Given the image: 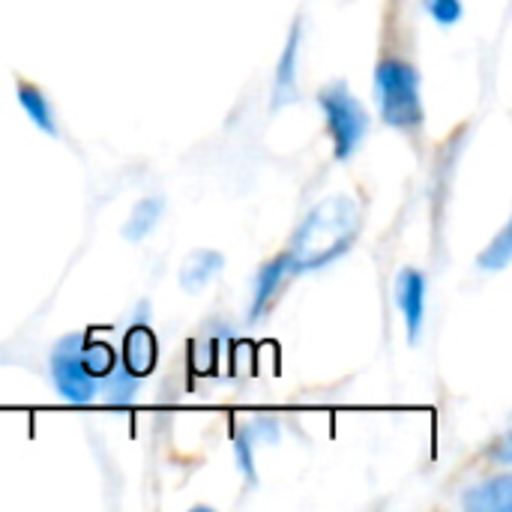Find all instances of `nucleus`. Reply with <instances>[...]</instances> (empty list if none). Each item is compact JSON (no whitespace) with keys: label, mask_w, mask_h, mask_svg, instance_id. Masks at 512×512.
<instances>
[{"label":"nucleus","mask_w":512,"mask_h":512,"mask_svg":"<svg viewBox=\"0 0 512 512\" xmlns=\"http://www.w3.org/2000/svg\"><path fill=\"white\" fill-rule=\"evenodd\" d=\"M363 222H366V207L351 192H339L318 201L303 216V222L291 237V246L285 249L297 276L321 270L339 261L342 255H348L357 237L363 234Z\"/></svg>","instance_id":"f257e3e1"},{"label":"nucleus","mask_w":512,"mask_h":512,"mask_svg":"<svg viewBox=\"0 0 512 512\" xmlns=\"http://www.w3.org/2000/svg\"><path fill=\"white\" fill-rule=\"evenodd\" d=\"M375 105L387 126L408 135L423 129L426 123L423 78L414 60L399 54H384L375 63Z\"/></svg>","instance_id":"f03ea898"},{"label":"nucleus","mask_w":512,"mask_h":512,"mask_svg":"<svg viewBox=\"0 0 512 512\" xmlns=\"http://www.w3.org/2000/svg\"><path fill=\"white\" fill-rule=\"evenodd\" d=\"M318 108L324 111V123H327V135L333 141L336 162H348L372 129V117H369L366 105L354 96L348 81L336 78L318 90Z\"/></svg>","instance_id":"7ed1b4c3"},{"label":"nucleus","mask_w":512,"mask_h":512,"mask_svg":"<svg viewBox=\"0 0 512 512\" xmlns=\"http://www.w3.org/2000/svg\"><path fill=\"white\" fill-rule=\"evenodd\" d=\"M81 345L84 336L81 333H69L63 336L48 360L51 369V384L57 387V393L72 402V405H93L99 396V381L87 375L84 363H81Z\"/></svg>","instance_id":"20e7f679"},{"label":"nucleus","mask_w":512,"mask_h":512,"mask_svg":"<svg viewBox=\"0 0 512 512\" xmlns=\"http://www.w3.org/2000/svg\"><path fill=\"white\" fill-rule=\"evenodd\" d=\"M393 297L396 306L405 318V333H408V345H420V333H423V318H426V273L417 267H402L393 285Z\"/></svg>","instance_id":"39448f33"},{"label":"nucleus","mask_w":512,"mask_h":512,"mask_svg":"<svg viewBox=\"0 0 512 512\" xmlns=\"http://www.w3.org/2000/svg\"><path fill=\"white\" fill-rule=\"evenodd\" d=\"M297 276L288 252L270 258L267 264H261L258 276H255V291H252V306H249V321H261L279 300V294L288 288V282Z\"/></svg>","instance_id":"423d86ee"},{"label":"nucleus","mask_w":512,"mask_h":512,"mask_svg":"<svg viewBox=\"0 0 512 512\" xmlns=\"http://www.w3.org/2000/svg\"><path fill=\"white\" fill-rule=\"evenodd\" d=\"M300 45H303V18H294L288 42L282 48V57L276 63L273 72V111L291 105L294 99H300V87H297V66H300Z\"/></svg>","instance_id":"0eeeda50"},{"label":"nucleus","mask_w":512,"mask_h":512,"mask_svg":"<svg viewBox=\"0 0 512 512\" xmlns=\"http://www.w3.org/2000/svg\"><path fill=\"white\" fill-rule=\"evenodd\" d=\"M462 507L471 512H512V477H489L462 492Z\"/></svg>","instance_id":"6e6552de"},{"label":"nucleus","mask_w":512,"mask_h":512,"mask_svg":"<svg viewBox=\"0 0 512 512\" xmlns=\"http://www.w3.org/2000/svg\"><path fill=\"white\" fill-rule=\"evenodd\" d=\"M123 369L129 375H135L138 381L147 378L156 369V336L150 333V327L135 324L126 339H123Z\"/></svg>","instance_id":"1a4fd4ad"},{"label":"nucleus","mask_w":512,"mask_h":512,"mask_svg":"<svg viewBox=\"0 0 512 512\" xmlns=\"http://www.w3.org/2000/svg\"><path fill=\"white\" fill-rule=\"evenodd\" d=\"M225 267V255L216 252V249H195L186 255L183 267H180V288L189 291V294H198L204 291L216 276L219 270Z\"/></svg>","instance_id":"9d476101"},{"label":"nucleus","mask_w":512,"mask_h":512,"mask_svg":"<svg viewBox=\"0 0 512 512\" xmlns=\"http://www.w3.org/2000/svg\"><path fill=\"white\" fill-rule=\"evenodd\" d=\"M15 96H18V105H21V111L33 120V126L36 129H42L48 138H57V120H54V108H51V102H48V96L42 93V87L39 84H33V81H27V78H18V84H15Z\"/></svg>","instance_id":"9b49d317"},{"label":"nucleus","mask_w":512,"mask_h":512,"mask_svg":"<svg viewBox=\"0 0 512 512\" xmlns=\"http://www.w3.org/2000/svg\"><path fill=\"white\" fill-rule=\"evenodd\" d=\"M162 213H165V201H162L159 195L141 198V201L129 210V219H126V225H123V237L132 240V243L144 240V237L159 225Z\"/></svg>","instance_id":"f8f14e48"},{"label":"nucleus","mask_w":512,"mask_h":512,"mask_svg":"<svg viewBox=\"0 0 512 512\" xmlns=\"http://www.w3.org/2000/svg\"><path fill=\"white\" fill-rule=\"evenodd\" d=\"M510 258H512V228L510 225H504L501 231H498V237L477 255V270L480 273H501V270H507L510 267Z\"/></svg>","instance_id":"ddd939ff"},{"label":"nucleus","mask_w":512,"mask_h":512,"mask_svg":"<svg viewBox=\"0 0 512 512\" xmlns=\"http://www.w3.org/2000/svg\"><path fill=\"white\" fill-rule=\"evenodd\" d=\"M102 384H105V399L111 402V405H117V408H126V405H132L135 402V396H138V378L135 375H129L123 366H114L111 369V375L108 378H102Z\"/></svg>","instance_id":"4468645a"},{"label":"nucleus","mask_w":512,"mask_h":512,"mask_svg":"<svg viewBox=\"0 0 512 512\" xmlns=\"http://www.w3.org/2000/svg\"><path fill=\"white\" fill-rule=\"evenodd\" d=\"M81 363H84V369H87L90 378L102 381L117 366V357H114L111 345H105V342H84L81 345Z\"/></svg>","instance_id":"2eb2a0df"},{"label":"nucleus","mask_w":512,"mask_h":512,"mask_svg":"<svg viewBox=\"0 0 512 512\" xmlns=\"http://www.w3.org/2000/svg\"><path fill=\"white\" fill-rule=\"evenodd\" d=\"M234 456H237V465H240L243 477L249 480V486H255L258 483V477H255V438L249 435V429L234 432Z\"/></svg>","instance_id":"dca6fc26"},{"label":"nucleus","mask_w":512,"mask_h":512,"mask_svg":"<svg viewBox=\"0 0 512 512\" xmlns=\"http://www.w3.org/2000/svg\"><path fill=\"white\" fill-rule=\"evenodd\" d=\"M423 9L441 24V27H453L462 21L465 15V3L462 0H423Z\"/></svg>","instance_id":"f3484780"},{"label":"nucleus","mask_w":512,"mask_h":512,"mask_svg":"<svg viewBox=\"0 0 512 512\" xmlns=\"http://www.w3.org/2000/svg\"><path fill=\"white\" fill-rule=\"evenodd\" d=\"M249 429V435L255 438V444H276L279 441V435H282V426H279V420H273V417H258L252 426H246Z\"/></svg>","instance_id":"a211bd4d"}]
</instances>
